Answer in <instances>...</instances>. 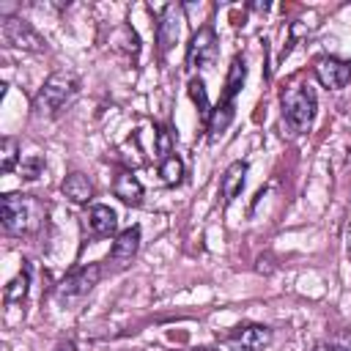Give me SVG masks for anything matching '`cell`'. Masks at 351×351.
<instances>
[{"instance_id": "277c9868", "label": "cell", "mask_w": 351, "mask_h": 351, "mask_svg": "<svg viewBox=\"0 0 351 351\" xmlns=\"http://www.w3.org/2000/svg\"><path fill=\"white\" fill-rule=\"evenodd\" d=\"M74 93H77V77L69 71H55L44 80V85L33 96V112L36 115H55Z\"/></svg>"}, {"instance_id": "6da1fadb", "label": "cell", "mask_w": 351, "mask_h": 351, "mask_svg": "<svg viewBox=\"0 0 351 351\" xmlns=\"http://www.w3.org/2000/svg\"><path fill=\"white\" fill-rule=\"evenodd\" d=\"M47 219V206L33 195L11 192L3 197V228L11 236H30Z\"/></svg>"}, {"instance_id": "e0dca14e", "label": "cell", "mask_w": 351, "mask_h": 351, "mask_svg": "<svg viewBox=\"0 0 351 351\" xmlns=\"http://www.w3.org/2000/svg\"><path fill=\"white\" fill-rule=\"evenodd\" d=\"M159 176H162V181H165L167 186H176V184L184 178V162H181L176 154H170L167 159L159 162Z\"/></svg>"}, {"instance_id": "3957f363", "label": "cell", "mask_w": 351, "mask_h": 351, "mask_svg": "<svg viewBox=\"0 0 351 351\" xmlns=\"http://www.w3.org/2000/svg\"><path fill=\"white\" fill-rule=\"evenodd\" d=\"M282 104V118L293 132H307L313 118H315V90L307 82H293L282 90L280 96Z\"/></svg>"}, {"instance_id": "d6986e66", "label": "cell", "mask_w": 351, "mask_h": 351, "mask_svg": "<svg viewBox=\"0 0 351 351\" xmlns=\"http://www.w3.org/2000/svg\"><path fill=\"white\" fill-rule=\"evenodd\" d=\"M19 156H22V154H19V143H16L14 137H5V140H3V159H0V170H3V173H11V170L16 167V162H22Z\"/></svg>"}, {"instance_id": "7402d4cb", "label": "cell", "mask_w": 351, "mask_h": 351, "mask_svg": "<svg viewBox=\"0 0 351 351\" xmlns=\"http://www.w3.org/2000/svg\"><path fill=\"white\" fill-rule=\"evenodd\" d=\"M170 148H173V140H170V132L159 126V129H156V156H159V162L170 156Z\"/></svg>"}, {"instance_id": "30bf717a", "label": "cell", "mask_w": 351, "mask_h": 351, "mask_svg": "<svg viewBox=\"0 0 351 351\" xmlns=\"http://www.w3.org/2000/svg\"><path fill=\"white\" fill-rule=\"evenodd\" d=\"M137 247H140V225H132V228L121 230L118 239H115V244H112V250H110V255H107L110 269L112 271L126 269L132 263V258L137 255Z\"/></svg>"}, {"instance_id": "44dd1931", "label": "cell", "mask_w": 351, "mask_h": 351, "mask_svg": "<svg viewBox=\"0 0 351 351\" xmlns=\"http://www.w3.org/2000/svg\"><path fill=\"white\" fill-rule=\"evenodd\" d=\"M329 351H351V329H337L329 335Z\"/></svg>"}, {"instance_id": "8992f818", "label": "cell", "mask_w": 351, "mask_h": 351, "mask_svg": "<svg viewBox=\"0 0 351 351\" xmlns=\"http://www.w3.org/2000/svg\"><path fill=\"white\" fill-rule=\"evenodd\" d=\"M217 55H219V41H217L214 27H208V25L197 27L189 47H186V66L189 69H208L217 63Z\"/></svg>"}, {"instance_id": "5b68a950", "label": "cell", "mask_w": 351, "mask_h": 351, "mask_svg": "<svg viewBox=\"0 0 351 351\" xmlns=\"http://www.w3.org/2000/svg\"><path fill=\"white\" fill-rule=\"evenodd\" d=\"M0 33H3V41L8 47L25 49V52H44L47 49V41L38 36V30L19 16H5L0 25Z\"/></svg>"}, {"instance_id": "cb8c5ba5", "label": "cell", "mask_w": 351, "mask_h": 351, "mask_svg": "<svg viewBox=\"0 0 351 351\" xmlns=\"http://www.w3.org/2000/svg\"><path fill=\"white\" fill-rule=\"evenodd\" d=\"M346 241H348V252H351V222H348V228H346Z\"/></svg>"}, {"instance_id": "52a82bcc", "label": "cell", "mask_w": 351, "mask_h": 351, "mask_svg": "<svg viewBox=\"0 0 351 351\" xmlns=\"http://www.w3.org/2000/svg\"><path fill=\"white\" fill-rule=\"evenodd\" d=\"M230 351H263L271 343V329L261 326V324H250V326H239L230 335H225L222 340Z\"/></svg>"}, {"instance_id": "9a60e30c", "label": "cell", "mask_w": 351, "mask_h": 351, "mask_svg": "<svg viewBox=\"0 0 351 351\" xmlns=\"http://www.w3.org/2000/svg\"><path fill=\"white\" fill-rule=\"evenodd\" d=\"M88 228L96 236H110L118 228V214L110 206H93L90 214H88Z\"/></svg>"}, {"instance_id": "2e32d148", "label": "cell", "mask_w": 351, "mask_h": 351, "mask_svg": "<svg viewBox=\"0 0 351 351\" xmlns=\"http://www.w3.org/2000/svg\"><path fill=\"white\" fill-rule=\"evenodd\" d=\"M27 288H30V269L27 266H22V271L5 285V291H3V296H5V302L8 304H14V302H22L25 296H27Z\"/></svg>"}, {"instance_id": "ba28073f", "label": "cell", "mask_w": 351, "mask_h": 351, "mask_svg": "<svg viewBox=\"0 0 351 351\" xmlns=\"http://www.w3.org/2000/svg\"><path fill=\"white\" fill-rule=\"evenodd\" d=\"M101 277V266L99 263H88L77 271H71L69 277H63V282L58 285V296L60 299H74V296H85Z\"/></svg>"}, {"instance_id": "5bb4252c", "label": "cell", "mask_w": 351, "mask_h": 351, "mask_svg": "<svg viewBox=\"0 0 351 351\" xmlns=\"http://www.w3.org/2000/svg\"><path fill=\"white\" fill-rule=\"evenodd\" d=\"M112 195H115L121 203H126V206H140V203H143V184L137 181V176L121 173V176L115 178V184H112Z\"/></svg>"}, {"instance_id": "7a4b0ae2", "label": "cell", "mask_w": 351, "mask_h": 351, "mask_svg": "<svg viewBox=\"0 0 351 351\" xmlns=\"http://www.w3.org/2000/svg\"><path fill=\"white\" fill-rule=\"evenodd\" d=\"M244 77H247V66H244V60L236 55L233 63H230L228 80H225L222 99H219V104L211 110V118H208V140H211V143H217V140L225 134V129L230 126V121H233V115H236V96H239L241 88H244Z\"/></svg>"}, {"instance_id": "8fae6325", "label": "cell", "mask_w": 351, "mask_h": 351, "mask_svg": "<svg viewBox=\"0 0 351 351\" xmlns=\"http://www.w3.org/2000/svg\"><path fill=\"white\" fill-rule=\"evenodd\" d=\"M181 33V11L176 5H165L162 16L156 22V44H159V55H167Z\"/></svg>"}, {"instance_id": "ffe728a7", "label": "cell", "mask_w": 351, "mask_h": 351, "mask_svg": "<svg viewBox=\"0 0 351 351\" xmlns=\"http://www.w3.org/2000/svg\"><path fill=\"white\" fill-rule=\"evenodd\" d=\"M41 170H44V156H38V154H30V156H25V159L19 162V173H22L25 181L38 178Z\"/></svg>"}, {"instance_id": "4fadbf2b", "label": "cell", "mask_w": 351, "mask_h": 351, "mask_svg": "<svg viewBox=\"0 0 351 351\" xmlns=\"http://www.w3.org/2000/svg\"><path fill=\"white\" fill-rule=\"evenodd\" d=\"M60 189H63V195H66L71 203H80V206L93 197V184H90V178H88L85 173H69V176L63 178Z\"/></svg>"}, {"instance_id": "ac0fdd59", "label": "cell", "mask_w": 351, "mask_h": 351, "mask_svg": "<svg viewBox=\"0 0 351 351\" xmlns=\"http://www.w3.org/2000/svg\"><path fill=\"white\" fill-rule=\"evenodd\" d=\"M189 99L197 104V110H200V115L206 118V123H208V118H211V104H208V93H206V82L197 77V80H192L189 82Z\"/></svg>"}, {"instance_id": "7c38bea8", "label": "cell", "mask_w": 351, "mask_h": 351, "mask_svg": "<svg viewBox=\"0 0 351 351\" xmlns=\"http://www.w3.org/2000/svg\"><path fill=\"white\" fill-rule=\"evenodd\" d=\"M247 170H250L247 162H233V165L225 167L222 178H219V192H222L225 203H233V200L241 195L244 181H247Z\"/></svg>"}, {"instance_id": "9c48e42d", "label": "cell", "mask_w": 351, "mask_h": 351, "mask_svg": "<svg viewBox=\"0 0 351 351\" xmlns=\"http://www.w3.org/2000/svg\"><path fill=\"white\" fill-rule=\"evenodd\" d=\"M315 77H318V82L324 88L340 90L351 80V63L348 60H340V58H332V55H324V58L315 60Z\"/></svg>"}, {"instance_id": "603a6c76", "label": "cell", "mask_w": 351, "mask_h": 351, "mask_svg": "<svg viewBox=\"0 0 351 351\" xmlns=\"http://www.w3.org/2000/svg\"><path fill=\"white\" fill-rule=\"evenodd\" d=\"M55 351H74V346H71V343H60Z\"/></svg>"}]
</instances>
